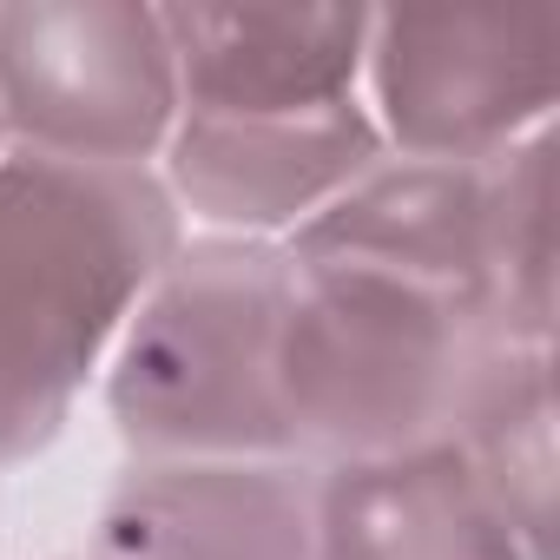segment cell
Here are the masks:
<instances>
[{
    "label": "cell",
    "mask_w": 560,
    "mask_h": 560,
    "mask_svg": "<svg viewBox=\"0 0 560 560\" xmlns=\"http://www.w3.org/2000/svg\"><path fill=\"white\" fill-rule=\"evenodd\" d=\"M86 560H93V553H86Z\"/></svg>",
    "instance_id": "4fadbf2b"
},
{
    "label": "cell",
    "mask_w": 560,
    "mask_h": 560,
    "mask_svg": "<svg viewBox=\"0 0 560 560\" xmlns=\"http://www.w3.org/2000/svg\"><path fill=\"white\" fill-rule=\"evenodd\" d=\"M178 126L165 14L139 0H14L0 8V139L67 165H132Z\"/></svg>",
    "instance_id": "5b68a950"
},
{
    "label": "cell",
    "mask_w": 560,
    "mask_h": 560,
    "mask_svg": "<svg viewBox=\"0 0 560 560\" xmlns=\"http://www.w3.org/2000/svg\"><path fill=\"white\" fill-rule=\"evenodd\" d=\"M0 152H8V139H0Z\"/></svg>",
    "instance_id": "7c38bea8"
},
{
    "label": "cell",
    "mask_w": 560,
    "mask_h": 560,
    "mask_svg": "<svg viewBox=\"0 0 560 560\" xmlns=\"http://www.w3.org/2000/svg\"><path fill=\"white\" fill-rule=\"evenodd\" d=\"M93 560H317L311 462H126Z\"/></svg>",
    "instance_id": "52a82bcc"
},
{
    "label": "cell",
    "mask_w": 560,
    "mask_h": 560,
    "mask_svg": "<svg viewBox=\"0 0 560 560\" xmlns=\"http://www.w3.org/2000/svg\"><path fill=\"white\" fill-rule=\"evenodd\" d=\"M534 560H553V343L501 337L448 429Z\"/></svg>",
    "instance_id": "30bf717a"
},
{
    "label": "cell",
    "mask_w": 560,
    "mask_h": 560,
    "mask_svg": "<svg viewBox=\"0 0 560 560\" xmlns=\"http://www.w3.org/2000/svg\"><path fill=\"white\" fill-rule=\"evenodd\" d=\"M178 237L152 165L0 152V468L60 442Z\"/></svg>",
    "instance_id": "6da1fadb"
},
{
    "label": "cell",
    "mask_w": 560,
    "mask_h": 560,
    "mask_svg": "<svg viewBox=\"0 0 560 560\" xmlns=\"http://www.w3.org/2000/svg\"><path fill=\"white\" fill-rule=\"evenodd\" d=\"M317 560H534L455 435L317 468Z\"/></svg>",
    "instance_id": "9c48e42d"
},
{
    "label": "cell",
    "mask_w": 560,
    "mask_h": 560,
    "mask_svg": "<svg viewBox=\"0 0 560 560\" xmlns=\"http://www.w3.org/2000/svg\"><path fill=\"white\" fill-rule=\"evenodd\" d=\"M291 257L264 237H178L106 357V416L132 462H298L277 337Z\"/></svg>",
    "instance_id": "3957f363"
},
{
    "label": "cell",
    "mask_w": 560,
    "mask_h": 560,
    "mask_svg": "<svg viewBox=\"0 0 560 560\" xmlns=\"http://www.w3.org/2000/svg\"><path fill=\"white\" fill-rule=\"evenodd\" d=\"M553 8H370V119L389 159L494 165L560 100Z\"/></svg>",
    "instance_id": "277c9868"
},
{
    "label": "cell",
    "mask_w": 560,
    "mask_h": 560,
    "mask_svg": "<svg viewBox=\"0 0 560 560\" xmlns=\"http://www.w3.org/2000/svg\"><path fill=\"white\" fill-rule=\"evenodd\" d=\"M291 257L277 396L311 468L442 442L481 357L501 343L488 304L370 257Z\"/></svg>",
    "instance_id": "7a4b0ae2"
},
{
    "label": "cell",
    "mask_w": 560,
    "mask_h": 560,
    "mask_svg": "<svg viewBox=\"0 0 560 560\" xmlns=\"http://www.w3.org/2000/svg\"><path fill=\"white\" fill-rule=\"evenodd\" d=\"M178 113H317L357 100L370 8H159Z\"/></svg>",
    "instance_id": "ba28073f"
},
{
    "label": "cell",
    "mask_w": 560,
    "mask_h": 560,
    "mask_svg": "<svg viewBox=\"0 0 560 560\" xmlns=\"http://www.w3.org/2000/svg\"><path fill=\"white\" fill-rule=\"evenodd\" d=\"M159 185L178 218L191 211L218 237L284 244L337 191L389 159L363 93L317 113H178Z\"/></svg>",
    "instance_id": "8992f818"
},
{
    "label": "cell",
    "mask_w": 560,
    "mask_h": 560,
    "mask_svg": "<svg viewBox=\"0 0 560 560\" xmlns=\"http://www.w3.org/2000/svg\"><path fill=\"white\" fill-rule=\"evenodd\" d=\"M488 277L514 343H553V132L488 165Z\"/></svg>",
    "instance_id": "8fae6325"
}]
</instances>
